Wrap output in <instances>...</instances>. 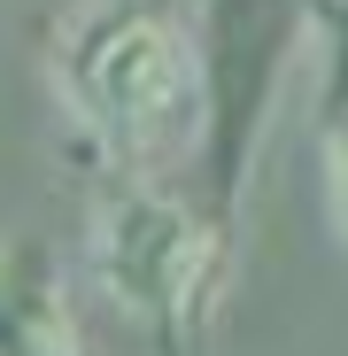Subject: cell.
Returning a JSON list of instances; mask_svg holds the SVG:
<instances>
[{
	"instance_id": "7a4b0ae2",
	"label": "cell",
	"mask_w": 348,
	"mask_h": 356,
	"mask_svg": "<svg viewBox=\"0 0 348 356\" xmlns=\"http://www.w3.org/2000/svg\"><path fill=\"white\" fill-rule=\"evenodd\" d=\"M85 256H93V279H101L108 302H124L155 325H179L186 310L209 302L217 232H209V217H194L163 186H116L93 209Z\"/></svg>"
},
{
	"instance_id": "3957f363",
	"label": "cell",
	"mask_w": 348,
	"mask_h": 356,
	"mask_svg": "<svg viewBox=\"0 0 348 356\" xmlns=\"http://www.w3.org/2000/svg\"><path fill=\"white\" fill-rule=\"evenodd\" d=\"M0 356H85L70 279L31 232H0Z\"/></svg>"
},
{
	"instance_id": "6da1fadb",
	"label": "cell",
	"mask_w": 348,
	"mask_h": 356,
	"mask_svg": "<svg viewBox=\"0 0 348 356\" xmlns=\"http://www.w3.org/2000/svg\"><path fill=\"white\" fill-rule=\"evenodd\" d=\"M70 124L124 170L170 163L201 124V54L163 0H85L47 47Z\"/></svg>"
},
{
	"instance_id": "277c9868",
	"label": "cell",
	"mask_w": 348,
	"mask_h": 356,
	"mask_svg": "<svg viewBox=\"0 0 348 356\" xmlns=\"http://www.w3.org/2000/svg\"><path fill=\"white\" fill-rule=\"evenodd\" d=\"M325 147H333V194L348 217V63L333 70V101H325Z\"/></svg>"
}]
</instances>
